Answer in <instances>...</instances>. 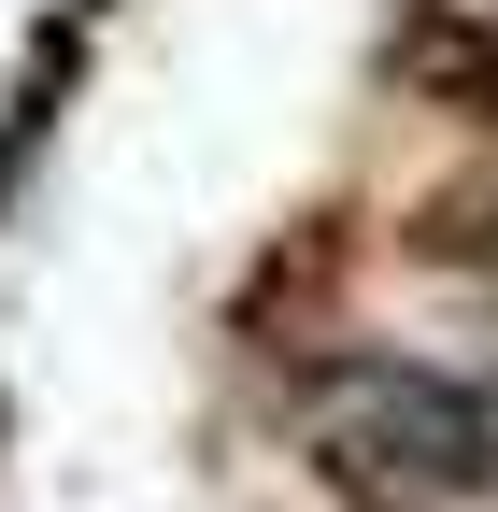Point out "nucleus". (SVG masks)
Here are the masks:
<instances>
[{
  "instance_id": "nucleus-1",
  "label": "nucleus",
  "mask_w": 498,
  "mask_h": 512,
  "mask_svg": "<svg viewBox=\"0 0 498 512\" xmlns=\"http://www.w3.org/2000/svg\"><path fill=\"white\" fill-rule=\"evenodd\" d=\"M299 441H314V470L342 498H385V512H484L498 498V384L385 356V342L314 370Z\"/></svg>"
},
{
  "instance_id": "nucleus-2",
  "label": "nucleus",
  "mask_w": 498,
  "mask_h": 512,
  "mask_svg": "<svg viewBox=\"0 0 498 512\" xmlns=\"http://www.w3.org/2000/svg\"><path fill=\"white\" fill-rule=\"evenodd\" d=\"M385 72L413 100H442L470 128H498V0H413L399 43H385Z\"/></svg>"
}]
</instances>
